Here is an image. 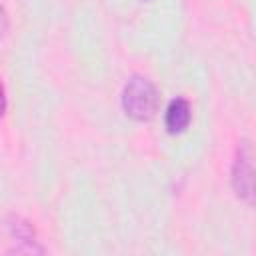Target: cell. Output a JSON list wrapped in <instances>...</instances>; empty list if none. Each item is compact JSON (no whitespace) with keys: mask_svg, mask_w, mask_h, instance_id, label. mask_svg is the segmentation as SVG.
<instances>
[{"mask_svg":"<svg viewBox=\"0 0 256 256\" xmlns=\"http://www.w3.org/2000/svg\"><path fill=\"white\" fill-rule=\"evenodd\" d=\"M120 104L128 118L136 122H148L158 112L160 92L152 80H148L146 76L134 74L128 78V82L122 88Z\"/></svg>","mask_w":256,"mask_h":256,"instance_id":"cell-1","label":"cell"},{"mask_svg":"<svg viewBox=\"0 0 256 256\" xmlns=\"http://www.w3.org/2000/svg\"><path fill=\"white\" fill-rule=\"evenodd\" d=\"M230 180H232L234 194L240 200L252 204V200H254V170H252V154H250L248 142H242L236 152Z\"/></svg>","mask_w":256,"mask_h":256,"instance_id":"cell-2","label":"cell"},{"mask_svg":"<svg viewBox=\"0 0 256 256\" xmlns=\"http://www.w3.org/2000/svg\"><path fill=\"white\" fill-rule=\"evenodd\" d=\"M190 118H192V108H190V102L182 96L174 98L166 112H164V126L170 134H180L188 128L190 124Z\"/></svg>","mask_w":256,"mask_h":256,"instance_id":"cell-3","label":"cell"},{"mask_svg":"<svg viewBox=\"0 0 256 256\" xmlns=\"http://www.w3.org/2000/svg\"><path fill=\"white\" fill-rule=\"evenodd\" d=\"M10 230H12V234L18 238V240H22V242H26V244H34L36 240H34V228H32V224L30 222H26V220H22V218H12V224H10Z\"/></svg>","mask_w":256,"mask_h":256,"instance_id":"cell-4","label":"cell"},{"mask_svg":"<svg viewBox=\"0 0 256 256\" xmlns=\"http://www.w3.org/2000/svg\"><path fill=\"white\" fill-rule=\"evenodd\" d=\"M6 30H8V16H6L4 8L0 6V38L6 34Z\"/></svg>","mask_w":256,"mask_h":256,"instance_id":"cell-5","label":"cell"},{"mask_svg":"<svg viewBox=\"0 0 256 256\" xmlns=\"http://www.w3.org/2000/svg\"><path fill=\"white\" fill-rule=\"evenodd\" d=\"M6 112V92H4V86L0 82V116H4Z\"/></svg>","mask_w":256,"mask_h":256,"instance_id":"cell-6","label":"cell"}]
</instances>
